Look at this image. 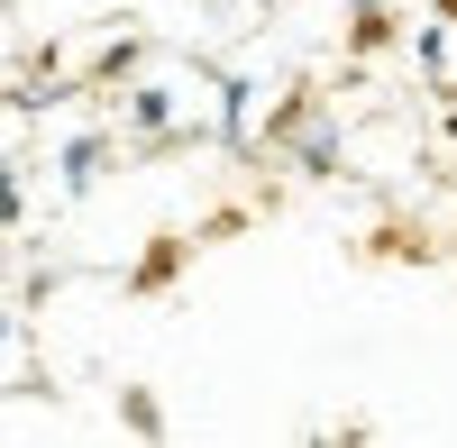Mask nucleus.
<instances>
[{
  "label": "nucleus",
  "instance_id": "6",
  "mask_svg": "<svg viewBox=\"0 0 457 448\" xmlns=\"http://www.w3.org/2000/svg\"><path fill=\"white\" fill-rule=\"evenodd\" d=\"M439 10H448V19H457V0H439Z\"/></svg>",
  "mask_w": 457,
  "mask_h": 448
},
{
  "label": "nucleus",
  "instance_id": "2",
  "mask_svg": "<svg viewBox=\"0 0 457 448\" xmlns=\"http://www.w3.org/2000/svg\"><path fill=\"white\" fill-rule=\"evenodd\" d=\"M101 165H110V137H73L64 156H55V174H64V193H92V183H101Z\"/></svg>",
  "mask_w": 457,
  "mask_h": 448
},
{
  "label": "nucleus",
  "instance_id": "1",
  "mask_svg": "<svg viewBox=\"0 0 457 448\" xmlns=\"http://www.w3.org/2000/svg\"><path fill=\"white\" fill-rule=\"evenodd\" d=\"M275 146H293V165H302V174H329V165H338V129H329V120H312V110L275 120Z\"/></svg>",
  "mask_w": 457,
  "mask_h": 448
},
{
  "label": "nucleus",
  "instance_id": "4",
  "mask_svg": "<svg viewBox=\"0 0 457 448\" xmlns=\"http://www.w3.org/2000/svg\"><path fill=\"white\" fill-rule=\"evenodd\" d=\"M0 229H19V165L0 156Z\"/></svg>",
  "mask_w": 457,
  "mask_h": 448
},
{
  "label": "nucleus",
  "instance_id": "5",
  "mask_svg": "<svg viewBox=\"0 0 457 448\" xmlns=\"http://www.w3.org/2000/svg\"><path fill=\"white\" fill-rule=\"evenodd\" d=\"M0 348H10V311H0Z\"/></svg>",
  "mask_w": 457,
  "mask_h": 448
},
{
  "label": "nucleus",
  "instance_id": "3",
  "mask_svg": "<svg viewBox=\"0 0 457 448\" xmlns=\"http://www.w3.org/2000/svg\"><path fill=\"white\" fill-rule=\"evenodd\" d=\"M220 137H228V146H247V83H238V73L220 83Z\"/></svg>",
  "mask_w": 457,
  "mask_h": 448
}]
</instances>
